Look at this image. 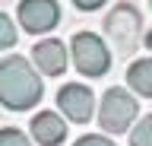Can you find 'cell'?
<instances>
[{
    "mask_svg": "<svg viewBox=\"0 0 152 146\" xmlns=\"http://www.w3.org/2000/svg\"><path fill=\"white\" fill-rule=\"evenodd\" d=\"M41 79L22 54L0 60V105H7L10 111H28L41 102Z\"/></svg>",
    "mask_w": 152,
    "mask_h": 146,
    "instance_id": "obj_1",
    "label": "cell"
},
{
    "mask_svg": "<svg viewBox=\"0 0 152 146\" xmlns=\"http://www.w3.org/2000/svg\"><path fill=\"white\" fill-rule=\"evenodd\" d=\"M70 60L83 76H104L111 70V54L104 48V41L95 32H76L70 41Z\"/></svg>",
    "mask_w": 152,
    "mask_h": 146,
    "instance_id": "obj_2",
    "label": "cell"
},
{
    "mask_svg": "<svg viewBox=\"0 0 152 146\" xmlns=\"http://www.w3.org/2000/svg\"><path fill=\"white\" fill-rule=\"evenodd\" d=\"M140 105L127 89L114 86L102 95V108H98V127L108 134H127V127L136 121Z\"/></svg>",
    "mask_w": 152,
    "mask_h": 146,
    "instance_id": "obj_3",
    "label": "cell"
},
{
    "mask_svg": "<svg viewBox=\"0 0 152 146\" xmlns=\"http://www.w3.org/2000/svg\"><path fill=\"white\" fill-rule=\"evenodd\" d=\"M140 29H142V19L130 3H117L104 19V35L114 41L117 54H124V57H130L140 48Z\"/></svg>",
    "mask_w": 152,
    "mask_h": 146,
    "instance_id": "obj_4",
    "label": "cell"
},
{
    "mask_svg": "<svg viewBox=\"0 0 152 146\" xmlns=\"http://www.w3.org/2000/svg\"><path fill=\"white\" fill-rule=\"evenodd\" d=\"M19 22L28 35L51 32L60 22V7L57 0H19Z\"/></svg>",
    "mask_w": 152,
    "mask_h": 146,
    "instance_id": "obj_5",
    "label": "cell"
},
{
    "mask_svg": "<svg viewBox=\"0 0 152 146\" xmlns=\"http://www.w3.org/2000/svg\"><path fill=\"white\" fill-rule=\"evenodd\" d=\"M57 105L64 111L70 121L76 124H86V121H92L95 114V95L89 86H79V83H66L60 92H57Z\"/></svg>",
    "mask_w": 152,
    "mask_h": 146,
    "instance_id": "obj_6",
    "label": "cell"
},
{
    "mask_svg": "<svg viewBox=\"0 0 152 146\" xmlns=\"http://www.w3.org/2000/svg\"><path fill=\"white\" fill-rule=\"evenodd\" d=\"M32 57H35V67L45 73V76H60L66 70V48L60 38H45L32 48Z\"/></svg>",
    "mask_w": 152,
    "mask_h": 146,
    "instance_id": "obj_7",
    "label": "cell"
},
{
    "mask_svg": "<svg viewBox=\"0 0 152 146\" xmlns=\"http://www.w3.org/2000/svg\"><path fill=\"white\" fill-rule=\"evenodd\" d=\"M32 136H35L41 146H60L66 140V124L64 117L54 114V111H38L35 117H32Z\"/></svg>",
    "mask_w": 152,
    "mask_h": 146,
    "instance_id": "obj_8",
    "label": "cell"
},
{
    "mask_svg": "<svg viewBox=\"0 0 152 146\" xmlns=\"http://www.w3.org/2000/svg\"><path fill=\"white\" fill-rule=\"evenodd\" d=\"M127 83H130L133 92L152 98V57H142V60H133L130 70H127Z\"/></svg>",
    "mask_w": 152,
    "mask_h": 146,
    "instance_id": "obj_9",
    "label": "cell"
},
{
    "mask_svg": "<svg viewBox=\"0 0 152 146\" xmlns=\"http://www.w3.org/2000/svg\"><path fill=\"white\" fill-rule=\"evenodd\" d=\"M130 146H152V114H146L130 130Z\"/></svg>",
    "mask_w": 152,
    "mask_h": 146,
    "instance_id": "obj_10",
    "label": "cell"
},
{
    "mask_svg": "<svg viewBox=\"0 0 152 146\" xmlns=\"http://www.w3.org/2000/svg\"><path fill=\"white\" fill-rule=\"evenodd\" d=\"M16 38H19V32H16V26H13V19H10L7 13H0V51L13 48Z\"/></svg>",
    "mask_w": 152,
    "mask_h": 146,
    "instance_id": "obj_11",
    "label": "cell"
},
{
    "mask_svg": "<svg viewBox=\"0 0 152 146\" xmlns=\"http://www.w3.org/2000/svg\"><path fill=\"white\" fill-rule=\"evenodd\" d=\"M0 146H32V143L19 127H3L0 130Z\"/></svg>",
    "mask_w": 152,
    "mask_h": 146,
    "instance_id": "obj_12",
    "label": "cell"
},
{
    "mask_svg": "<svg viewBox=\"0 0 152 146\" xmlns=\"http://www.w3.org/2000/svg\"><path fill=\"white\" fill-rule=\"evenodd\" d=\"M73 146H114L108 136H102V134H86V136H79Z\"/></svg>",
    "mask_w": 152,
    "mask_h": 146,
    "instance_id": "obj_13",
    "label": "cell"
},
{
    "mask_svg": "<svg viewBox=\"0 0 152 146\" xmlns=\"http://www.w3.org/2000/svg\"><path fill=\"white\" fill-rule=\"evenodd\" d=\"M73 3L79 7V10L89 13V10H98V7H102V3H108V0H73Z\"/></svg>",
    "mask_w": 152,
    "mask_h": 146,
    "instance_id": "obj_14",
    "label": "cell"
},
{
    "mask_svg": "<svg viewBox=\"0 0 152 146\" xmlns=\"http://www.w3.org/2000/svg\"><path fill=\"white\" fill-rule=\"evenodd\" d=\"M142 41H146V48H149V51H152V29H149V32H146V35H142Z\"/></svg>",
    "mask_w": 152,
    "mask_h": 146,
    "instance_id": "obj_15",
    "label": "cell"
}]
</instances>
